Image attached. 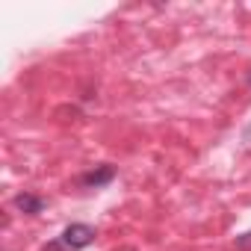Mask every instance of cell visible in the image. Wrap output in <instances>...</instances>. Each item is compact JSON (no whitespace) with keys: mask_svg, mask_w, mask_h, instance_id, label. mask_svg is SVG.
Masks as SVG:
<instances>
[{"mask_svg":"<svg viewBox=\"0 0 251 251\" xmlns=\"http://www.w3.org/2000/svg\"><path fill=\"white\" fill-rule=\"evenodd\" d=\"M59 239H62V245H65V251H80V248H86V245L95 242V227L77 222V225H68Z\"/></svg>","mask_w":251,"mask_h":251,"instance_id":"1","label":"cell"},{"mask_svg":"<svg viewBox=\"0 0 251 251\" xmlns=\"http://www.w3.org/2000/svg\"><path fill=\"white\" fill-rule=\"evenodd\" d=\"M112 177H115V169H112V166H98V169H92V172H86V175L80 177V186L100 189V186H106Z\"/></svg>","mask_w":251,"mask_h":251,"instance_id":"2","label":"cell"},{"mask_svg":"<svg viewBox=\"0 0 251 251\" xmlns=\"http://www.w3.org/2000/svg\"><path fill=\"white\" fill-rule=\"evenodd\" d=\"M15 207H18L21 213H27V216H39V213L45 210V198L30 195V192H21V195H15Z\"/></svg>","mask_w":251,"mask_h":251,"instance_id":"3","label":"cell"},{"mask_svg":"<svg viewBox=\"0 0 251 251\" xmlns=\"http://www.w3.org/2000/svg\"><path fill=\"white\" fill-rule=\"evenodd\" d=\"M236 248H242V251H248V248H251V230H248V233H242V236H236Z\"/></svg>","mask_w":251,"mask_h":251,"instance_id":"4","label":"cell"},{"mask_svg":"<svg viewBox=\"0 0 251 251\" xmlns=\"http://www.w3.org/2000/svg\"><path fill=\"white\" fill-rule=\"evenodd\" d=\"M42 251H65V245H62V239H53V242H48Z\"/></svg>","mask_w":251,"mask_h":251,"instance_id":"5","label":"cell"}]
</instances>
